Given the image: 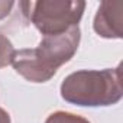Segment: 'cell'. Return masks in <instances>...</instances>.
<instances>
[{"label": "cell", "mask_w": 123, "mask_h": 123, "mask_svg": "<svg viewBox=\"0 0 123 123\" xmlns=\"http://www.w3.org/2000/svg\"><path fill=\"white\" fill-rule=\"evenodd\" d=\"M23 15L43 35H59L78 26L86 2L83 0H39L20 2Z\"/></svg>", "instance_id": "obj_3"}, {"label": "cell", "mask_w": 123, "mask_h": 123, "mask_svg": "<svg viewBox=\"0 0 123 123\" xmlns=\"http://www.w3.org/2000/svg\"><path fill=\"white\" fill-rule=\"evenodd\" d=\"M15 51L16 49L13 48L12 42L5 35L0 33V68H3L6 65H10Z\"/></svg>", "instance_id": "obj_6"}, {"label": "cell", "mask_w": 123, "mask_h": 123, "mask_svg": "<svg viewBox=\"0 0 123 123\" xmlns=\"http://www.w3.org/2000/svg\"><path fill=\"white\" fill-rule=\"evenodd\" d=\"M81 39L80 26L59 35L43 36L36 48L15 51L10 65L15 71L31 83H46L75 55Z\"/></svg>", "instance_id": "obj_1"}, {"label": "cell", "mask_w": 123, "mask_h": 123, "mask_svg": "<svg viewBox=\"0 0 123 123\" xmlns=\"http://www.w3.org/2000/svg\"><path fill=\"white\" fill-rule=\"evenodd\" d=\"M15 5L16 3L12 2V0H9V2H6V0H0V19H5L12 12V7Z\"/></svg>", "instance_id": "obj_7"}, {"label": "cell", "mask_w": 123, "mask_h": 123, "mask_svg": "<svg viewBox=\"0 0 123 123\" xmlns=\"http://www.w3.org/2000/svg\"><path fill=\"white\" fill-rule=\"evenodd\" d=\"M45 123H90V122L83 116H78V114H74L70 111L58 110V111L51 113L46 117Z\"/></svg>", "instance_id": "obj_5"}, {"label": "cell", "mask_w": 123, "mask_h": 123, "mask_svg": "<svg viewBox=\"0 0 123 123\" xmlns=\"http://www.w3.org/2000/svg\"><path fill=\"white\" fill-rule=\"evenodd\" d=\"M122 20H123V2L104 0L100 3L94 16V32L106 39H122Z\"/></svg>", "instance_id": "obj_4"}, {"label": "cell", "mask_w": 123, "mask_h": 123, "mask_svg": "<svg viewBox=\"0 0 123 123\" xmlns=\"http://www.w3.org/2000/svg\"><path fill=\"white\" fill-rule=\"evenodd\" d=\"M0 123H10V114L0 107Z\"/></svg>", "instance_id": "obj_8"}, {"label": "cell", "mask_w": 123, "mask_h": 123, "mask_svg": "<svg viewBox=\"0 0 123 123\" xmlns=\"http://www.w3.org/2000/svg\"><path fill=\"white\" fill-rule=\"evenodd\" d=\"M62 100L80 107H107L123 96L120 65L104 70H80L67 75L59 87Z\"/></svg>", "instance_id": "obj_2"}]
</instances>
